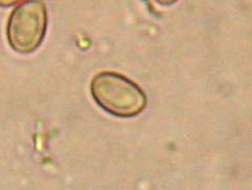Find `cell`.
Returning a JSON list of instances; mask_svg holds the SVG:
<instances>
[{"instance_id": "cell-1", "label": "cell", "mask_w": 252, "mask_h": 190, "mask_svg": "<svg viewBox=\"0 0 252 190\" xmlns=\"http://www.w3.org/2000/svg\"><path fill=\"white\" fill-rule=\"evenodd\" d=\"M92 98L105 113L117 118L139 116L147 106L143 89L126 76L116 72H101L90 84Z\"/></svg>"}, {"instance_id": "cell-2", "label": "cell", "mask_w": 252, "mask_h": 190, "mask_svg": "<svg viewBox=\"0 0 252 190\" xmlns=\"http://www.w3.org/2000/svg\"><path fill=\"white\" fill-rule=\"evenodd\" d=\"M48 8L42 0H25L11 10L6 25L9 47L19 54L35 52L48 29Z\"/></svg>"}, {"instance_id": "cell-3", "label": "cell", "mask_w": 252, "mask_h": 190, "mask_svg": "<svg viewBox=\"0 0 252 190\" xmlns=\"http://www.w3.org/2000/svg\"><path fill=\"white\" fill-rule=\"evenodd\" d=\"M23 1H25V0H0V7H10L18 5Z\"/></svg>"}, {"instance_id": "cell-4", "label": "cell", "mask_w": 252, "mask_h": 190, "mask_svg": "<svg viewBox=\"0 0 252 190\" xmlns=\"http://www.w3.org/2000/svg\"><path fill=\"white\" fill-rule=\"evenodd\" d=\"M154 1L161 6H171L175 4L178 0H154Z\"/></svg>"}]
</instances>
